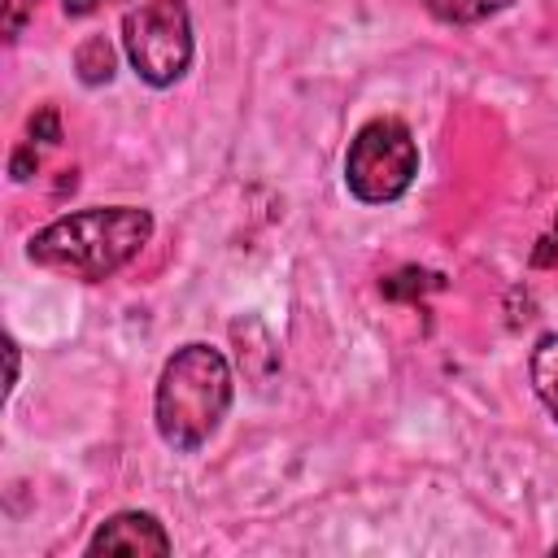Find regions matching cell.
<instances>
[{
    "label": "cell",
    "instance_id": "cell-7",
    "mask_svg": "<svg viewBox=\"0 0 558 558\" xmlns=\"http://www.w3.org/2000/svg\"><path fill=\"white\" fill-rule=\"evenodd\" d=\"M436 22H449V26H475V22H488L497 17L501 9H510L514 0H418Z\"/></svg>",
    "mask_w": 558,
    "mask_h": 558
},
{
    "label": "cell",
    "instance_id": "cell-4",
    "mask_svg": "<svg viewBox=\"0 0 558 558\" xmlns=\"http://www.w3.org/2000/svg\"><path fill=\"white\" fill-rule=\"evenodd\" d=\"M122 52L148 87H174L192 65V17L183 0H140L122 13Z\"/></svg>",
    "mask_w": 558,
    "mask_h": 558
},
{
    "label": "cell",
    "instance_id": "cell-8",
    "mask_svg": "<svg viewBox=\"0 0 558 558\" xmlns=\"http://www.w3.org/2000/svg\"><path fill=\"white\" fill-rule=\"evenodd\" d=\"M74 70H78V78H83L87 87L109 83V78H113V48H109V39H105V35L83 39L78 52H74Z\"/></svg>",
    "mask_w": 558,
    "mask_h": 558
},
{
    "label": "cell",
    "instance_id": "cell-1",
    "mask_svg": "<svg viewBox=\"0 0 558 558\" xmlns=\"http://www.w3.org/2000/svg\"><path fill=\"white\" fill-rule=\"evenodd\" d=\"M153 240V214L140 205H92L52 218L44 231L31 235L26 257L39 270L70 275L83 283H100L118 275L140 248Z\"/></svg>",
    "mask_w": 558,
    "mask_h": 558
},
{
    "label": "cell",
    "instance_id": "cell-5",
    "mask_svg": "<svg viewBox=\"0 0 558 558\" xmlns=\"http://www.w3.org/2000/svg\"><path fill=\"white\" fill-rule=\"evenodd\" d=\"M87 554H170V536H166V527H161V519L157 514H148V510H118V514H109L96 532H92V541H87Z\"/></svg>",
    "mask_w": 558,
    "mask_h": 558
},
{
    "label": "cell",
    "instance_id": "cell-10",
    "mask_svg": "<svg viewBox=\"0 0 558 558\" xmlns=\"http://www.w3.org/2000/svg\"><path fill=\"white\" fill-rule=\"evenodd\" d=\"M105 0H61V9H65V17H87V13H96Z\"/></svg>",
    "mask_w": 558,
    "mask_h": 558
},
{
    "label": "cell",
    "instance_id": "cell-9",
    "mask_svg": "<svg viewBox=\"0 0 558 558\" xmlns=\"http://www.w3.org/2000/svg\"><path fill=\"white\" fill-rule=\"evenodd\" d=\"M4 4H9V22H4V35H9V39H17V35H22V17H26L31 0H4Z\"/></svg>",
    "mask_w": 558,
    "mask_h": 558
},
{
    "label": "cell",
    "instance_id": "cell-2",
    "mask_svg": "<svg viewBox=\"0 0 558 558\" xmlns=\"http://www.w3.org/2000/svg\"><path fill=\"white\" fill-rule=\"evenodd\" d=\"M235 397V379H231V362L222 357V349L192 340L183 349H174L157 375V392H153V423L157 436L174 449V453H196L227 418Z\"/></svg>",
    "mask_w": 558,
    "mask_h": 558
},
{
    "label": "cell",
    "instance_id": "cell-3",
    "mask_svg": "<svg viewBox=\"0 0 558 558\" xmlns=\"http://www.w3.org/2000/svg\"><path fill=\"white\" fill-rule=\"evenodd\" d=\"M418 174V144L401 118H371L344 148V187L362 205H392Z\"/></svg>",
    "mask_w": 558,
    "mask_h": 558
},
{
    "label": "cell",
    "instance_id": "cell-11",
    "mask_svg": "<svg viewBox=\"0 0 558 558\" xmlns=\"http://www.w3.org/2000/svg\"><path fill=\"white\" fill-rule=\"evenodd\" d=\"M4 353H9V392H13L17 388V340L13 336L4 340Z\"/></svg>",
    "mask_w": 558,
    "mask_h": 558
},
{
    "label": "cell",
    "instance_id": "cell-12",
    "mask_svg": "<svg viewBox=\"0 0 558 558\" xmlns=\"http://www.w3.org/2000/svg\"><path fill=\"white\" fill-rule=\"evenodd\" d=\"M554 554H558V545H554Z\"/></svg>",
    "mask_w": 558,
    "mask_h": 558
},
{
    "label": "cell",
    "instance_id": "cell-6",
    "mask_svg": "<svg viewBox=\"0 0 558 558\" xmlns=\"http://www.w3.org/2000/svg\"><path fill=\"white\" fill-rule=\"evenodd\" d=\"M527 375H532V388H536L541 405L558 423V331H549V336L536 340V349L527 357Z\"/></svg>",
    "mask_w": 558,
    "mask_h": 558
}]
</instances>
